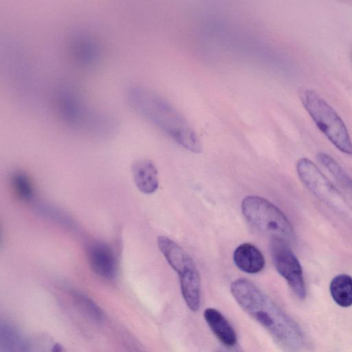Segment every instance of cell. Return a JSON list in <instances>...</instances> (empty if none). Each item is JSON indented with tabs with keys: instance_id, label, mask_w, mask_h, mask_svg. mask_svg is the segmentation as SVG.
<instances>
[{
	"instance_id": "cell-1",
	"label": "cell",
	"mask_w": 352,
	"mask_h": 352,
	"mask_svg": "<svg viewBox=\"0 0 352 352\" xmlns=\"http://www.w3.org/2000/svg\"><path fill=\"white\" fill-rule=\"evenodd\" d=\"M230 292L240 307L284 348L294 351L303 347L305 336L298 324L254 283L238 278Z\"/></svg>"
},
{
	"instance_id": "cell-2",
	"label": "cell",
	"mask_w": 352,
	"mask_h": 352,
	"mask_svg": "<svg viewBox=\"0 0 352 352\" xmlns=\"http://www.w3.org/2000/svg\"><path fill=\"white\" fill-rule=\"evenodd\" d=\"M131 107L189 151H201L200 140L185 118L157 94L140 85L127 90Z\"/></svg>"
},
{
	"instance_id": "cell-3",
	"label": "cell",
	"mask_w": 352,
	"mask_h": 352,
	"mask_svg": "<svg viewBox=\"0 0 352 352\" xmlns=\"http://www.w3.org/2000/svg\"><path fill=\"white\" fill-rule=\"evenodd\" d=\"M300 100L320 131L341 152L352 155V141L342 119L318 93L299 91Z\"/></svg>"
},
{
	"instance_id": "cell-4",
	"label": "cell",
	"mask_w": 352,
	"mask_h": 352,
	"mask_svg": "<svg viewBox=\"0 0 352 352\" xmlns=\"http://www.w3.org/2000/svg\"><path fill=\"white\" fill-rule=\"evenodd\" d=\"M157 247L170 266L179 277L181 292L187 307L193 312L199 309L201 281L196 265L176 242L165 236L157 239Z\"/></svg>"
},
{
	"instance_id": "cell-5",
	"label": "cell",
	"mask_w": 352,
	"mask_h": 352,
	"mask_svg": "<svg viewBox=\"0 0 352 352\" xmlns=\"http://www.w3.org/2000/svg\"><path fill=\"white\" fill-rule=\"evenodd\" d=\"M241 210L247 221L258 230L286 241L294 239L290 221L269 200L257 195L247 196L241 202Z\"/></svg>"
},
{
	"instance_id": "cell-6",
	"label": "cell",
	"mask_w": 352,
	"mask_h": 352,
	"mask_svg": "<svg viewBox=\"0 0 352 352\" xmlns=\"http://www.w3.org/2000/svg\"><path fill=\"white\" fill-rule=\"evenodd\" d=\"M296 170L301 182L318 199L340 212H351L344 196L311 160L300 158L296 163Z\"/></svg>"
},
{
	"instance_id": "cell-7",
	"label": "cell",
	"mask_w": 352,
	"mask_h": 352,
	"mask_svg": "<svg viewBox=\"0 0 352 352\" xmlns=\"http://www.w3.org/2000/svg\"><path fill=\"white\" fill-rule=\"evenodd\" d=\"M270 251L278 274L285 278L295 295L304 299L306 296V287L302 267L287 241L272 237Z\"/></svg>"
},
{
	"instance_id": "cell-8",
	"label": "cell",
	"mask_w": 352,
	"mask_h": 352,
	"mask_svg": "<svg viewBox=\"0 0 352 352\" xmlns=\"http://www.w3.org/2000/svg\"><path fill=\"white\" fill-rule=\"evenodd\" d=\"M89 265L91 270L98 276L112 280L115 278L118 263L113 249L104 243H91L87 249Z\"/></svg>"
},
{
	"instance_id": "cell-9",
	"label": "cell",
	"mask_w": 352,
	"mask_h": 352,
	"mask_svg": "<svg viewBox=\"0 0 352 352\" xmlns=\"http://www.w3.org/2000/svg\"><path fill=\"white\" fill-rule=\"evenodd\" d=\"M233 261L235 265L248 274H257L265 267V258L261 252L254 245L244 243L234 250Z\"/></svg>"
},
{
	"instance_id": "cell-10",
	"label": "cell",
	"mask_w": 352,
	"mask_h": 352,
	"mask_svg": "<svg viewBox=\"0 0 352 352\" xmlns=\"http://www.w3.org/2000/svg\"><path fill=\"white\" fill-rule=\"evenodd\" d=\"M204 317L210 330L223 346L236 345L237 337L234 328L219 310L208 307L204 310Z\"/></svg>"
},
{
	"instance_id": "cell-11",
	"label": "cell",
	"mask_w": 352,
	"mask_h": 352,
	"mask_svg": "<svg viewBox=\"0 0 352 352\" xmlns=\"http://www.w3.org/2000/svg\"><path fill=\"white\" fill-rule=\"evenodd\" d=\"M132 175L138 189L144 194L155 192L159 186L157 170L149 160L140 159L132 165Z\"/></svg>"
},
{
	"instance_id": "cell-12",
	"label": "cell",
	"mask_w": 352,
	"mask_h": 352,
	"mask_svg": "<svg viewBox=\"0 0 352 352\" xmlns=\"http://www.w3.org/2000/svg\"><path fill=\"white\" fill-rule=\"evenodd\" d=\"M21 352H66V350L51 336L36 333L23 341Z\"/></svg>"
},
{
	"instance_id": "cell-13",
	"label": "cell",
	"mask_w": 352,
	"mask_h": 352,
	"mask_svg": "<svg viewBox=\"0 0 352 352\" xmlns=\"http://www.w3.org/2000/svg\"><path fill=\"white\" fill-rule=\"evenodd\" d=\"M333 300L342 307L352 305V277L346 274L336 276L329 285Z\"/></svg>"
},
{
	"instance_id": "cell-14",
	"label": "cell",
	"mask_w": 352,
	"mask_h": 352,
	"mask_svg": "<svg viewBox=\"0 0 352 352\" xmlns=\"http://www.w3.org/2000/svg\"><path fill=\"white\" fill-rule=\"evenodd\" d=\"M317 159L344 188L352 193V179L331 156L319 153Z\"/></svg>"
},
{
	"instance_id": "cell-15",
	"label": "cell",
	"mask_w": 352,
	"mask_h": 352,
	"mask_svg": "<svg viewBox=\"0 0 352 352\" xmlns=\"http://www.w3.org/2000/svg\"><path fill=\"white\" fill-rule=\"evenodd\" d=\"M11 186L18 198L23 201L32 199L34 189L28 176L22 172L16 171L10 179Z\"/></svg>"
},
{
	"instance_id": "cell-16",
	"label": "cell",
	"mask_w": 352,
	"mask_h": 352,
	"mask_svg": "<svg viewBox=\"0 0 352 352\" xmlns=\"http://www.w3.org/2000/svg\"><path fill=\"white\" fill-rule=\"evenodd\" d=\"M1 350L3 352H21L23 342H21L17 333L10 326L1 327Z\"/></svg>"
},
{
	"instance_id": "cell-17",
	"label": "cell",
	"mask_w": 352,
	"mask_h": 352,
	"mask_svg": "<svg viewBox=\"0 0 352 352\" xmlns=\"http://www.w3.org/2000/svg\"><path fill=\"white\" fill-rule=\"evenodd\" d=\"M76 298L81 307L92 317L100 320L102 317V312L91 300L82 294H76Z\"/></svg>"
},
{
	"instance_id": "cell-18",
	"label": "cell",
	"mask_w": 352,
	"mask_h": 352,
	"mask_svg": "<svg viewBox=\"0 0 352 352\" xmlns=\"http://www.w3.org/2000/svg\"><path fill=\"white\" fill-rule=\"evenodd\" d=\"M214 352H244L237 345L233 346H222L217 349Z\"/></svg>"
}]
</instances>
